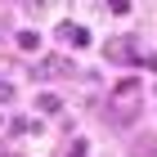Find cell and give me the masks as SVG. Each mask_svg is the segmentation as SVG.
<instances>
[{"label": "cell", "mask_w": 157, "mask_h": 157, "mask_svg": "<svg viewBox=\"0 0 157 157\" xmlns=\"http://www.w3.org/2000/svg\"><path fill=\"white\" fill-rule=\"evenodd\" d=\"M130 157H157V139L153 135H135L130 139Z\"/></svg>", "instance_id": "3"}, {"label": "cell", "mask_w": 157, "mask_h": 157, "mask_svg": "<svg viewBox=\"0 0 157 157\" xmlns=\"http://www.w3.org/2000/svg\"><path fill=\"white\" fill-rule=\"evenodd\" d=\"M0 103H13V85L9 81H0Z\"/></svg>", "instance_id": "7"}, {"label": "cell", "mask_w": 157, "mask_h": 157, "mask_svg": "<svg viewBox=\"0 0 157 157\" xmlns=\"http://www.w3.org/2000/svg\"><path fill=\"white\" fill-rule=\"evenodd\" d=\"M63 72H67V63H63V59H40L36 67H32L36 81H49V76H63Z\"/></svg>", "instance_id": "2"}, {"label": "cell", "mask_w": 157, "mask_h": 157, "mask_svg": "<svg viewBox=\"0 0 157 157\" xmlns=\"http://www.w3.org/2000/svg\"><path fill=\"white\" fill-rule=\"evenodd\" d=\"M108 59H112V63H117V59H130V45H121V40H112V45H108Z\"/></svg>", "instance_id": "4"}, {"label": "cell", "mask_w": 157, "mask_h": 157, "mask_svg": "<svg viewBox=\"0 0 157 157\" xmlns=\"http://www.w3.org/2000/svg\"><path fill=\"white\" fill-rule=\"evenodd\" d=\"M59 40H67V45H90V32H85L81 23H59Z\"/></svg>", "instance_id": "1"}, {"label": "cell", "mask_w": 157, "mask_h": 157, "mask_svg": "<svg viewBox=\"0 0 157 157\" xmlns=\"http://www.w3.org/2000/svg\"><path fill=\"white\" fill-rule=\"evenodd\" d=\"M36 108H40V112H49V117H54V112H59V99H54V94H40V99H36Z\"/></svg>", "instance_id": "5"}, {"label": "cell", "mask_w": 157, "mask_h": 157, "mask_svg": "<svg viewBox=\"0 0 157 157\" xmlns=\"http://www.w3.org/2000/svg\"><path fill=\"white\" fill-rule=\"evenodd\" d=\"M85 153H90V148H85V139H81V144H72V148H67V157H85Z\"/></svg>", "instance_id": "8"}, {"label": "cell", "mask_w": 157, "mask_h": 157, "mask_svg": "<svg viewBox=\"0 0 157 157\" xmlns=\"http://www.w3.org/2000/svg\"><path fill=\"white\" fill-rule=\"evenodd\" d=\"M36 45H40L36 32H18V49H36Z\"/></svg>", "instance_id": "6"}]
</instances>
